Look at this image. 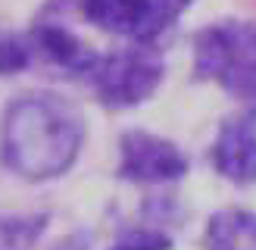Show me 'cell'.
<instances>
[{"instance_id": "6da1fadb", "label": "cell", "mask_w": 256, "mask_h": 250, "mask_svg": "<svg viewBox=\"0 0 256 250\" xmlns=\"http://www.w3.org/2000/svg\"><path fill=\"white\" fill-rule=\"evenodd\" d=\"M84 144L82 110L54 91L12 97L0 119V162L22 182L62 178Z\"/></svg>"}, {"instance_id": "7a4b0ae2", "label": "cell", "mask_w": 256, "mask_h": 250, "mask_svg": "<svg viewBox=\"0 0 256 250\" xmlns=\"http://www.w3.org/2000/svg\"><path fill=\"white\" fill-rule=\"evenodd\" d=\"M194 82H212L238 104L256 110V22L222 19L194 34Z\"/></svg>"}, {"instance_id": "3957f363", "label": "cell", "mask_w": 256, "mask_h": 250, "mask_svg": "<svg viewBox=\"0 0 256 250\" xmlns=\"http://www.w3.org/2000/svg\"><path fill=\"white\" fill-rule=\"evenodd\" d=\"M162 75H166V62L160 50L153 44L134 41V47L97 54L84 82L94 88V97L106 110H132L147 104L156 94Z\"/></svg>"}, {"instance_id": "277c9868", "label": "cell", "mask_w": 256, "mask_h": 250, "mask_svg": "<svg viewBox=\"0 0 256 250\" xmlns=\"http://www.w3.org/2000/svg\"><path fill=\"white\" fill-rule=\"evenodd\" d=\"M190 160L175 141L147 128H132L119 138L116 178L128 184H172L184 178Z\"/></svg>"}, {"instance_id": "5b68a950", "label": "cell", "mask_w": 256, "mask_h": 250, "mask_svg": "<svg viewBox=\"0 0 256 250\" xmlns=\"http://www.w3.org/2000/svg\"><path fill=\"white\" fill-rule=\"evenodd\" d=\"M210 162L232 184H256V110L244 106L222 122L210 147Z\"/></svg>"}, {"instance_id": "8992f818", "label": "cell", "mask_w": 256, "mask_h": 250, "mask_svg": "<svg viewBox=\"0 0 256 250\" xmlns=\"http://www.w3.org/2000/svg\"><path fill=\"white\" fill-rule=\"evenodd\" d=\"M32 38V47H34V56L47 60L50 66H56L62 72L75 75V78H84L91 72L94 60H97V50L88 47L78 34H72L66 25H56V22H41L28 32Z\"/></svg>"}, {"instance_id": "52a82bcc", "label": "cell", "mask_w": 256, "mask_h": 250, "mask_svg": "<svg viewBox=\"0 0 256 250\" xmlns=\"http://www.w3.org/2000/svg\"><path fill=\"white\" fill-rule=\"evenodd\" d=\"M75 6L94 28L147 44V0H75Z\"/></svg>"}, {"instance_id": "ba28073f", "label": "cell", "mask_w": 256, "mask_h": 250, "mask_svg": "<svg viewBox=\"0 0 256 250\" xmlns=\"http://www.w3.org/2000/svg\"><path fill=\"white\" fill-rule=\"evenodd\" d=\"M206 250H256V212L250 210H216L203 228Z\"/></svg>"}, {"instance_id": "9c48e42d", "label": "cell", "mask_w": 256, "mask_h": 250, "mask_svg": "<svg viewBox=\"0 0 256 250\" xmlns=\"http://www.w3.org/2000/svg\"><path fill=\"white\" fill-rule=\"evenodd\" d=\"M34 60V47L28 32L16 34V32H4L0 28V75H16L25 72Z\"/></svg>"}, {"instance_id": "30bf717a", "label": "cell", "mask_w": 256, "mask_h": 250, "mask_svg": "<svg viewBox=\"0 0 256 250\" xmlns=\"http://www.w3.org/2000/svg\"><path fill=\"white\" fill-rule=\"evenodd\" d=\"M190 4L194 0H147V34H144V41L153 44L162 32H169L188 12Z\"/></svg>"}, {"instance_id": "8fae6325", "label": "cell", "mask_w": 256, "mask_h": 250, "mask_svg": "<svg viewBox=\"0 0 256 250\" xmlns=\"http://www.w3.org/2000/svg\"><path fill=\"white\" fill-rule=\"evenodd\" d=\"M104 250H172V238L162 228H122Z\"/></svg>"}]
</instances>
